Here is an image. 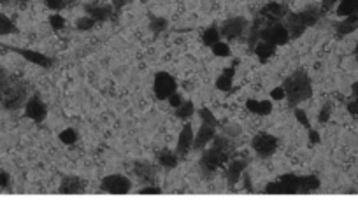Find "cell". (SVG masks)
<instances>
[{
	"label": "cell",
	"instance_id": "cb8c5ba5",
	"mask_svg": "<svg viewBox=\"0 0 358 205\" xmlns=\"http://www.w3.org/2000/svg\"><path fill=\"white\" fill-rule=\"evenodd\" d=\"M158 161L164 169H176L177 166V153H172V151H169V149H165V151H162L158 155Z\"/></svg>",
	"mask_w": 358,
	"mask_h": 205
},
{
	"label": "cell",
	"instance_id": "8fae6325",
	"mask_svg": "<svg viewBox=\"0 0 358 205\" xmlns=\"http://www.w3.org/2000/svg\"><path fill=\"white\" fill-rule=\"evenodd\" d=\"M214 135H216V126L207 125V123H202L200 128H199V132H197V135L193 137L191 149H193V151H202V149L207 146V142H211Z\"/></svg>",
	"mask_w": 358,
	"mask_h": 205
},
{
	"label": "cell",
	"instance_id": "f907efd6",
	"mask_svg": "<svg viewBox=\"0 0 358 205\" xmlns=\"http://www.w3.org/2000/svg\"><path fill=\"white\" fill-rule=\"evenodd\" d=\"M335 2H339V0H323V11H328Z\"/></svg>",
	"mask_w": 358,
	"mask_h": 205
},
{
	"label": "cell",
	"instance_id": "52a82bcc",
	"mask_svg": "<svg viewBox=\"0 0 358 205\" xmlns=\"http://www.w3.org/2000/svg\"><path fill=\"white\" fill-rule=\"evenodd\" d=\"M251 147L255 149V153H257L258 156L262 158H268L272 156L276 153V149H278V139H276L274 135L271 134H257L253 137V140H251Z\"/></svg>",
	"mask_w": 358,
	"mask_h": 205
},
{
	"label": "cell",
	"instance_id": "f6af8a7d",
	"mask_svg": "<svg viewBox=\"0 0 358 205\" xmlns=\"http://www.w3.org/2000/svg\"><path fill=\"white\" fill-rule=\"evenodd\" d=\"M111 2H113V7H114V9H116V11H121L125 6H129L132 0H111Z\"/></svg>",
	"mask_w": 358,
	"mask_h": 205
},
{
	"label": "cell",
	"instance_id": "681fc988",
	"mask_svg": "<svg viewBox=\"0 0 358 205\" xmlns=\"http://www.w3.org/2000/svg\"><path fill=\"white\" fill-rule=\"evenodd\" d=\"M348 110H349V114H353V116H358V105H356L355 100L348 104Z\"/></svg>",
	"mask_w": 358,
	"mask_h": 205
},
{
	"label": "cell",
	"instance_id": "d6986e66",
	"mask_svg": "<svg viewBox=\"0 0 358 205\" xmlns=\"http://www.w3.org/2000/svg\"><path fill=\"white\" fill-rule=\"evenodd\" d=\"M358 28V12L356 14H349L346 18H343L335 25V30H337L339 35H348V33L355 32Z\"/></svg>",
	"mask_w": 358,
	"mask_h": 205
},
{
	"label": "cell",
	"instance_id": "ab89813d",
	"mask_svg": "<svg viewBox=\"0 0 358 205\" xmlns=\"http://www.w3.org/2000/svg\"><path fill=\"white\" fill-rule=\"evenodd\" d=\"M241 126L239 125H228V126H225L223 128V134L230 137V139H234V137H237V135H241Z\"/></svg>",
	"mask_w": 358,
	"mask_h": 205
},
{
	"label": "cell",
	"instance_id": "ffe728a7",
	"mask_svg": "<svg viewBox=\"0 0 358 205\" xmlns=\"http://www.w3.org/2000/svg\"><path fill=\"white\" fill-rule=\"evenodd\" d=\"M262 14H265V18H268V20L276 21V20L283 18V16H287L288 12H287V7L281 6L279 2H268L267 6L262 9Z\"/></svg>",
	"mask_w": 358,
	"mask_h": 205
},
{
	"label": "cell",
	"instance_id": "11a10c76",
	"mask_svg": "<svg viewBox=\"0 0 358 205\" xmlns=\"http://www.w3.org/2000/svg\"><path fill=\"white\" fill-rule=\"evenodd\" d=\"M20 2H23V4H27V2H28V0H20Z\"/></svg>",
	"mask_w": 358,
	"mask_h": 205
},
{
	"label": "cell",
	"instance_id": "7dc6e473",
	"mask_svg": "<svg viewBox=\"0 0 358 205\" xmlns=\"http://www.w3.org/2000/svg\"><path fill=\"white\" fill-rule=\"evenodd\" d=\"M11 182V177L7 172H0V188H7Z\"/></svg>",
	"mask_w": 358,
	"mask_h": 205
},
{
	"label": "cell",
	"instance_id": "3957f363",
	"mask_svg": "<svg viewBox=\"0 0 358 205\" xmlns=\"http://www.w3.org/2000/svg\"><path fill=\"white\" fill-rule=\"evenodd\" d=\"M228 156H230L228 153L220 151V149H216L212 146L206 149V151L202 153V156H200V161H199L200 176H202L204 181H212L220 166L228 160Z\"/></svg>",
	"mask_w": 358,
	"mask_h": 205
},
{
	"label": "cell",
	"instance_id": "484cf974",
	"mask_svg": "<svg viewBox=\"0 0 358 205\" xmlns=\"http://www.w3.org/2000/svg\"><path fill=\"white\" fill-rule=\"evenodd\" d=\"M58 139H60V142H63L65 146H72V144L78 142V132H76L74 128H65L63 132H60Z\"/></svg>",
	"mask_w": 358,
	"mask_h": 205
},
{
	"label": "cell",
	"instance_id": "277c9868",
	"mask_svg": "<svg viewBox=\"0 0 358 205\" xmlns=\"http://www.w3.org/2000/svg\"><path fill=\"white\" fill-rule=\"evenodd\" d=\"M260 41L271 42V44H274V46L288 44V41H290L288 28L284 27V25L278 23V21H268V23H265V27L262 28Z\"/></svg>",
	"mask_w": 358,
	"mask_h": 205
},
{
	"label": "cell",
	"instance_id": "6da1fadb",
	"mask_svg": "<svg viewBox=\"0 0 358 205\" xmlns=\"http://www.w3.org/2000/svg\"><path fill=\"white\" fill-rule=\"evenodd\" d=\"M281 86L287 91V98L288 104L292 107H295L300 102H306L313 97V84H311L309 76L306 74V70H297L293 72L292 76H288L287 79L283 81Z\"/></svg>",
	"mask_w": 358,
	"mask_h": 205
},
{
	"label": "cell",
	"instance_id": "bcb514c9",
	"mask_svg": "<svg viewBox=\"0 0 358 205\" xmlns=\"http://www.w3.org/2000/svg\"><path fill=\"white\" fill-rule=\"evenodd\" d=\"M246 107H248L249 113L257 114L258 113V100H253V98H251V100L246 102Z\"/></svg>",
	"mask_w": 358,
	"mask_h": 205
},
{
	"label": "cell",
	"instance_id": "603a6c76",
	"mask_svg": "<svg viewBox=\"0 0 358 205\" xmlns=\"http://www.w3.org/2000/svg\"><path fill=\"white\" fill-rule=\"evenodd\" d=\"M212 147H216V149H220V151H225V153H228V155H232V151H234V142H232V139L227 135H214L212 137Z\"/></svg>",
	"mask_w": 358,
	"mask_h": 205
},
{
	"label": "cell",
	"instance_id": "ba28073f",
	"mask_svg": "<svg viewBox=\"0 0 358 205\" xmlns=\"http://www.w3.org/2000/svg\"><path fill=\"white\" fill-rule=\"evenodd\" d=\"M102 190L113 195H125L132 190V182L129 177L121 176V174H113L102 179Z\"/></svg>",
	"mask_w": 358,
	"mask_h": 205
},
{
	"label": "cell",
	"instance_id": "4dcf8cb0",
	"mask_svg": "<svg viewBox=\"0 0 358 205\" xmlns=\"http://www.w3.org/2000/svg\"><path fill=\"white\" fill-rule=\"evenodd\" d=\"M212 54H214V57H218V58H227V57H230V53H232V51H230V46L227 44V42H216L214 46H212Z\"/></svg>",
	"mask_w": 358,
	"mask_h": 205
},
{
	"label": "cell",
	"instance_id": "9a60e30c",
	"mask_svg": "<svg viewBox=\"0 0 358 205\" xmlns=\"http://www.w3.org/2000/svg\"><path fill=\"white\" fill-rule=\"evenodd\" d=\"M84 12L95 21H108L113 14L111 6H95V4H84Z\"/></svg>",
	"mask_w": 358,
	"mask_h": 205
},
{
	"label": "cell",
	"instance_id": "e0dca14e",
	"mask_svg": "<svg viewBox=\"0 0 358 205\" xmlns=\"http://www.w3.org/2000/svg\"><path fill=\"white\" fill-rule=\"evenodd\" d=\"M83 191V182L79 177L76 176H67L62 179V184H60V193L62 195H76Z\"/></svg>",
	"mask_w": 358,
	"mask_h": 205
},
{
	"label": "cell",
	"instance_id": "83f0119b",
	"mask_svg": "<svg viewBox=\"0 0 358 205\" xmlns=\"http://www.w3.org/2000/svg\"><path fill=\"white\" fill-rule=\"evenodd\" d=\"M18 28L7 16L0 14V35H9V33H16Z\"/></svg>",
	"mask_w": 358,
	"mask_h": 205
},
{
	"label": "cell",
	"instance_id": "44dd1931",
	"mask_svg": "<svg viewBox=\"0 0 358 205\" xmlns=\"http://www.w3.org/2000/svg\"><path fill=\"white\" fill-rule=\"evenodd\" d=\"M274 53H276V46L271 44V42L260 41L257 42V46H255V54L260 58V62H267Z\"/></svg>",
	"mask_w": 358,
	"mask_h": 205
},
{
	"label": "cell",
	"instance_id": "74e56055",
	"mask_svg": "<svg viewBox=\"0 0 358 205\" xmlns=\"http://www.w3.org/2000/svg\"><path fill=\"white\" fill-rule=\"evenodd\" d=\"M265 193L267 195H278V193H283V182L278 181V182H268L265 186Z\"/></svg>",
	"mask_w": 358,
	"mask_h": 205
},
{
	"label": "cell",
	"instance_id": "e575fe53",
	"mask_svg": "<svg viewBox=\"0 0 358 205\" xmlns=\"http://www.w3.org/2000/svg\"><path fill=\"white\" fill-rule=\"evenodd\" d=\"M49 25L53 27V30H62L63 27H65V20H63V16H60V14H51L49 16Z\"/></svg>",
	"mask_w": 358,
	"mask_h": 205
},
{
	"label": "cell",
	"instance_id": "30bf717a",
	"mask_svg": "<svg viewBox=\"0 0 358 205\" xmlns=\"http://www.w3.org/2000/svg\"><path fill=\"white\" fill-rule=\"evenodd\" d=\"M134 174L142 184H155L156 182V166L149 161H135Z\"/></svg>",
	"mask_w": 358,
	"mask_h": 205
},
{
	"label": "cell",
	"instance_id": "1f68e13d",
	"mask_svg": "<svg viewBox=\"0 0 358 205\" xmlns=\"http://www.w3.org/2000/svg\"><path fill=\"white\" fill-rule=\"evenodd\" d=\"M44 4H46V7H48V9L58 12V11H63L65 7H69L70 0H44Z\"/></svg>",
	"mask_w": 358,
	"mask_h": 205
},
{
	"label": "cell",
	"instance_id": "b9f144b4",
	"mask_svg": "<svg viewBox=\"0 0 358 205\" xmlns=\"http://www.w3.org/2000/svg\"><path fill=\"white\" fill-rule=\"evenodd\" d=\"M139 193H140V195H160V193H162V188L155 186V184H148V186L140 188Z\"/></svg>",
	"mask_w": 358,
	"mask_h": 205
},
{
	"label": "cell",
	"instance_id": "4fadbf2b",
	"mask_svg": "<svg viewBox=\"0 0 358 205\" xmlns=\"http://www.w3.org/2000/svg\"><path fill=\"white\" fill-rule=\"evenodd\" d=\"M191 144H193V128L191 125H186L179 134L177 139V146H176V153L177 156H186L191 149Z\"/></svg>",
	"mask_w": 358,
	"mask_h": 205
},
{
	"label": "cell",
	"instance_id": "7a4b0ae2",
	"mask_svg": "<svg viewBox=\"0 0 358 205\" xmlns=\"http://www.w3.org/2000/svg\"><path fill=\"white\" fill-rule=\"evenodd\" d=\"M27 100V86H25L23 81H20L14 76H9L6 81V86L2 89V95H0V102L7 110H16L25 105Z\"/></svg>",
	"mask_w": 358,
	"mask_h": 205
},
{
	"label": "cell",
	"instance_id": "8d00e7d4",
	"mask_svg": "<svg viewBox=\"0 0 358 205\" xmlns=\"http://www.w3.org/2000/svg\"><path fill=\"white\" fill-rule=\"evenodd\" d=\"M330 113H332V102H327V104L323 105V109L319 110L318 121H319V123H327L328 119H330Z\"/></svg>",
	"mask_w": 358,
	"mask_h": 205
},
{
	"label": "cell",
	"instance_id": "c3c4849f",
	"mask_svg": "<svg viewBox=\"0 0 358 205\" xmlns=\"http://www.w3.org/2000/svg\"><path fill=\"white\" fill-rule=\"evenodd\" d=\"M7 78H9V74H6V70L0 68V95H2V89H4V86H6Z\"/></svg>",
	"mask_w": 358,
	"mask_h": 205
},
{
	"label": "cell",
	"instance_id": "f5cc1de1",
	"mask_svg": "<svg viewBox=\"0 0 358 205\" xmlns=\"http://www.w3.org/2000/svg\"><path fill=\"white\" fill-rule=\"evenodd\" d=\"M0 4H2V6H7V4H11V0H0Z\"/></svg>",
	"mask_w": 358,
	"mask_h": 205
},
{
	"label": "cell",
	"instance_id": "816d5d0a",
	"mask_svg": "<svg viewBox=\"0 0 358 205\" xmlns=\"http://www.w3.org/2000/svg\"><path fill=\"white\" fill-rule=\"evenodd\" d=\"M223 76H228V78H232L234 79V74H236V68H232V67H228V68H225L223 72H221Z\"/></svg>",
	"mask_w": 358,
	"mask_h": 205
},
{
	"label": "cell",
	"instance_id": "7c38bea8",
	"mask_svg": "<svg viewBox=\"0 0 358 205\" xmlns=\"http://www.w3.org/2000/svg\"><path fill=\"white\" fill-rule=\"evenodd\" d=\"M11 51H14V53H18L20 57H23L25 60H28V62L35 63V65L39 67H44V68H49L53 67V58L46 57V54L42 53H37V51H30V49H18V48H11Z\"/></svg>",
	"mask_w": 358,
	"mask_h": 205
},
{
	"label": "cell",
	"instance_id": "60d3db41",
	"mask_svg": "<svg viewBox=\"0 0 358 205\" xmlns=\"http://www.w3.org/2000/svg\"><path fill=\"white\" fill-rule=\"evenodd\" d=\"M167 100H169L170 107H174V109H177L179 105H181L183 102H185V100H183V95H181V93H177V91H174L172 95H170V97L167 98Z\"/></svg>",
	"mask_w": 358,
	"mask_h": 205
},
{
	"label": "cell",
	"instance_id": "f1b7e54d",
	"mask_svg": "<svg viewBox=\"0 0 358 205\" xmlns=\"http://www.w3.org/2000/svg\"><path fill=\"white\" fill-rule=\"evenodd\" d=\"M97 21L93 18H90V16H81V18L76 20V28L79 30V32H88V30H92L93 27H95Z\"/></svg>",
	"mask_w": 358,
	"mask_h": 205
},
{
	"label": "cell",
	"instance_id": "ac0fdd59",
	"mask_svg": "<svg viewBox=\"0 0 358 205\" xmlns=\"http://www.w3.org/2000/svg\"><path fill=\"white\" fill-rule=\"evenodd\" d=\"M246 166H248V161H244V160H236L230 163L228 170H227V182L230 186H234L239 179H241V176L246 170Z\"/></svg>",
	"mask_w": 358,
	"mask_h": 205
},
{
	"label": "cell",
	"instance_id": "7402d4cb",
	"mask_svg": "<svg viewBox=\"0 0 358 205\" xmlns=\"http://www.w3.org/2000/svg\"><path fill=\"white\" fill-rule=\"evenodd\" d=\"M298 14H300V18H302V21H304L306 27H314V25L318 23V20H319V9H318V7H314V6L306 7V9L300 11Z\"/></svg>",
	"mask_w": 358,
	"mask_h": 205
},
{
	"label": "cell",
	"instance_id": "8992f818",
	"mask_svg": "<svg viewBox=\"0 0 358 205\" xmlns=\"http://www.w3.org/2000/svg\"><path fill=\"white\" fill-rule=\"evenodd\" d=\"M177 84L176 79L172 78L167 72H158L155 76V83H153V91L158 100H167V98L176 91Z\"/></svg>",
	"mask_w": 358,
	"mask_h": 205
},
{
	"label": "cell",
	"instance_id": "9c48e42d",
	"mask_svg": "<svg viewBox=\"0 0 358 205\" xmlns=\"http://www.w3.org/2000/svg\"><path fill=\"white\" fill-rule=\"evenodd\" d=\"M25 116L33 119L35 123H42L48 116V109H46L44 102L37 95L27 100V104H25Z\"/></svg>",
	"mask_w": 358,
	"mask_h": 205
},
{
	"label": "cell",
	"instance_id": "d590c367",
	"mask_svg": "<svg viewBox=\"0 0 358 205\" xmlns=\"http://www.w3.org/2000/svg\"><path fill=\"white\" fill-rule=\"evenodd\" d=\"M271 113H272V102L271 100H260L257 114H260V116H268Z\"/></svg>",
	"mask_w": 358,
	"mask_h": 205
},
{
	"label": "cell",
	"instance_id": "5b68a950",
	"mask_svg": "<svg viewBox=\"0 0 358 205\" xmlns=\"http://www.w3.org/2000/svg\"><path fill=\"white\" fill-rule=\"evenodd\" d=\"M249 21L244 18V16H234L227 21H223L220 27V35L225 37V39L232 41V39H239L242 33L248 30Z\"/></svg>",
	"mask_w": 358,
	"mask_h": 205
},
{
	"label": "cell",
	"instance_id": "4316f807",
	"mask_svg": "<svg viewBox=\"0 0 358 205\" xmlns=\"http://www.w3.org/2000/svg\"><path fill=\"white\" fill-rule=\"evenodd\" d=\"M193 113H195V107H193V102H191V100H185V102H183V104L176 109V116H177L179 119L190 118Z\"/></svg>",
	"mask_w": 358,
	"mask_h": 205
},
{
	"label": "cell",
	"instance_id": "2e32d148",
	"mask_svg": "<svg viewBox=\"0 0 358 205\" xmlns=\"http://www.w3.org/2000/svg\"><path fill=\"white\" fill-rule=\"evenodd\" d=\"M321 182L316 176H298L295 191L297 193H313V191L319 190Z\"/></svg>",
	"mask_w": 358,
	"mask_h": 205
},
{
	"label": "cell",
	"instance_id": "5bb4252c",
	"mask_svg": "<svg viewBox=\"0 0 358 205\" xmlns=\"http://www.w3.org/2000/svg\"><path fill=\"white\" fill-rule=\"evenodd\" d=\"M287 28H288V33H290V39H298L302 33L306 32V25L302 21L300 14L298 12H288L287 14Z\"/></svg>",
	"mask_w": 358,
	"mask_h": 205
},
{
	"label": "cell",
	"instance_id": "d4e9b609",
	"mask_svg": "<svg viewBox=\"0 0 358 205\" xmlns=\"http://www.w3.org/2000/svg\"><path fill=\"white\" fill-rule=\"evenodd\" d=\"M220 28L216 27V25H212V27H209L204 30V35H202V41L204 44L209 46V48H212V46L216 44V42H220Z\"/></svg>",
	"mask_w": 358,
	"mask_h": 205
},
{
	"label": "cell",
	"instance_id": "7bdbcfd3",
	"mask_svg": "<svg viewBox=\"0 0 358 205\" xmlns=\"http://www.w3.org/2000/svg\"><path fill=\"white\" fill-rule=\"evenodd\" d=\"M271 98L272 100H284V98H287V91H284L283 86H278L271 91Z\"/></svg>",
	"mask_w": 358,
	"mask_h": 205
},
{
	"label": "cell",
	"instance_id": "836d02e7",
	"mask_svg": "<svg viewBox=\"0 0 358 205\" xmlns=\"http://www.w3.org/2000/svg\"><path fill=\"white\" fill-rule=\"evenodd\" d=\"M234 86V81L232 78H228V76H223L221 74L218 79H216V88L220 89V91H230Z\"/></svg>",
	"mask_w": 358,
	"mask_h": 205
},
{
	"label": "cell",
	"instance_id": "ee69618b",
	"mask_svg": "<svg viewBox=\"0 0 358 205\" xmlns=\"http://www.w3.org/2000/svg\"><path fill=\"white\" fill-rule=\"evenodd\" d=\"M308 134H309V142H311V144H319V140H321V137H319V134H318L316 130H313V128H309Z\"/></svg>",
	"mask_w": 358,
	"mask_h": 205
},
{
	"label": "cell",
	"instance_id": "f35d334b",
	"mask_svg": "<svg viewBox=\"0 0 358 205\" xmlns=\"http://www.w3.org/2000/svg\"><path fill=\"white\" fill-rule=\"evenodd\" d=\"M295 118H297V121L300 123L302 126L308 128V130H309V128H311V123H309L308 114H306L304 110H302V109H295Z\"/></svg>",
	"mask_w": 358,
	"mask_h": 205
},
{
	"label": "cell",
	"instance_id": "f546056e",
	"mask_svg": "<svg viewBox=\"0 0 358 205\" xmlns=\"http://www.w3.org/2000/svg\"><path fill=\"white\" fill-rule=\"evenodd\" d=\"M169 27V23H167V20L165 18H162V16H153L151 21H149V28L153 30L155 33H160V32H164L165 28Z\"/></svg>",
	"mask_w": 358,
	"mask_h": 205
},
{
	"label": "cell",
	"instance_id": "d6a6232c",
	"mask_svg": "<svg viewBox=\"0 0 358 205\" xmlns=\"http://www.w3.org/2000/svg\"><path fill=\"white\" fill-rule=\"evenodd\" d=\"M199 116H200V119H202V123H207V125H212V126H216L218 128L220 126V123H218V119H216L214 116H212V113L209 109H200L199 110Z\"/></svg>",
	"mask_w": 358,
	"mask_h": 205
},
{
	"label": "cell",
	"instance_id": "9f6ffc18",
	"mask_svg": "<svg viewBox=\"0 0 358 205\" xmlns=\"http://www.w3.org/2000/svg\"><path fill=\"white\" fill-rule=\"evenodd\" d=\"M355 102H356V105H358V97H356V100H355Z\"/></svg>",
	"mask_w": 358,
	"mask_h": 205
},
{
	"label": "cell",
	"instance_id": "db71d44e",
	"mask_svg": "<svg viewBox=\"0 0 358 205\" xmlns=\"http://www.w3.org/2000/svg\"><path fill=\"white\" fill-rule=\"evenodd\" d=\"M353 53H355V54H358V44L355 46V51H353Z\"/></svg>",
	"mask_w": 358,
	"mask_h": 205
}]
</instances>
